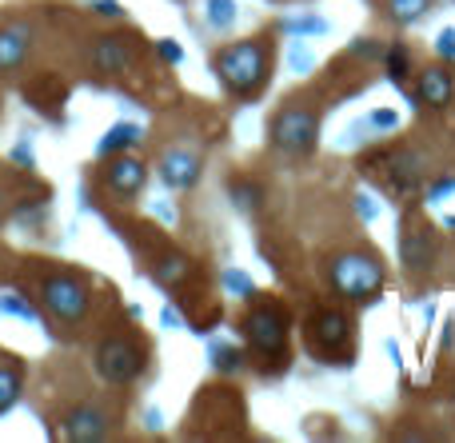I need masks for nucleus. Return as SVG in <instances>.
Segmentation results:
<instances>
[{"label": "nucleus", "mask_w": 455, "mask_h": 443, "mask_svg": "<svg viewBox=\"0 0 455 443\" xmlns=\"http://www.w3.org/2000/svg\"><path fill=\"white\" fill-rule=\"evenodd\" d=\"M243 328V344H248L251 360L259 368H272V372H283L291 356V312L288 304L272 300V296H259L240 320Z\"/></svg>", "instance_id": "1"}, {"label": "nucleus", "mask_w": 455, "mask_h": 443, "mask_svg": "<svg viewBox=\"0 0 455 443\" xmlns=\"http://www.w3.org/2000/svg\"><path fill=\"white\" fill-rule=\"evenodd\" d=\"M212 68L220 76V84L240 100H251L267 88L275 68V40L272 36H251V40H235V44L220 48L212 56Z\"/></svg>", "instance_id": "2"}, {"label": "nucleus", "mask_w": 455, "mask_h": 443, "mask_svg": "<svg viewBox=\"0 0 455 443\" xmlns=\"http://www.w3.org/2000/svg\"><path fill=\"white\" fill-rule=\"evenodd\" d=\"M328 284L336 296H344V300L352 304H371L379 300V292H384V260H379L376 252H368V248H344V252L328 256Z\"/></svg>", "instance_id": "3"}, {"label": "nucleus", "mask_w": 455, "mask_h": 443, "mask_svg": "<svg viewBox=\"0 0 455 443\" xmlns=\"http://www.w3.org/2000/svg\"><path fill=\"white\" fill-rule=\"evenodd\" d=\"M304 348L320 364H352L355 352V328L344 308H315L304 320Z\"/></svg>", "instance_id": "4"}, {"label": "nucleus", "mask_w": 455, "mask_h": 443, "mask_svg": "<svg viewBox=\"0 0 455 443\" xmlns=\"http://www.w3.org/2000/svg\"><path fill=\"white\" fill-rule=\"evenodd\" d=\"M267 140L291 160H307L320 144V108L307 100H288L267 124Z\"/></svg>", "instance_id": "5"}, {"label": "nucleus", "mask_w": 455, "mask_h": 443, "mask_svg": "<svg viewBox=\"0 0 455 443\" xmlns=\"http://www.w3.org/2000/svg\"><path fill=\"white\" fill-rule=\"evenodd\" d=\"M40 300H44V308L52 312L60 324H80L88 304H92V292H88V284L76 276H48L44 288H40Z\"/></svg>", "instance_id": "6"}, {"label": "nucleus", "mask_w": 455, "mask_h": 443, "mask_svg": "<svg viewBox=\"0 0 455 443\" xmlns=\"http://www.w3.org/2000/svg\"><path fill=\"white\" fill-rule=\"evenodd\" d=\"M96 372L108 384H132L144 372V352L140 344L124 340V336H112L96 348Z\"/></svg>", "instance_id": "7"}, {"label": "nucleus", "mask_w": 455, "mask_h": 443, "mask_svg": "<svg viewBox=\"0 0 455 443\" xmlns=\"http://www.w3.org/2000/svg\"><path fill=\"white\" fill-rule=\"evenodd\" d=\"M440 256V232L432 228L427 220L419 216H408L403 224V236H400V260L408 272H427Z\"/></svg>", "instance_id": "8"}, {"label": "nucleus", "mask_w": 455, "mask_h": 443, "mask_svg": "<svg viewBox=\"0 0 455 443\" xmlns=\"http://www.w3.org/2000/svg\"><path fill=\"white\" fill-rule=\"evenodd\" d=\"M144 180H148V168H144L136 156H116L108 168H104V188H108L116 200H124V204L140 196Z\"/></svg>", "instance_id": "9"}, {"label": "nucleus", "mask_w": 455, "mask_h": 443, "mask_svg": "<svg viewBox=\"0 0 455 443\" xmlns=\"http://www.w3.org/2000/svg\"><path fill=\"white\" fill-rule=\"evenodd\" d=\"M200 172H204V160L188 148H168L164 156H160V180L172 192H188L192 184L200 180Z\"/></svg>", "instance_id": "10"}, {"label": "nucleus", "mask_w": 455, "mask_h": 443, "mask_svg": "<svg viewBox=\"0 0 455 443\" xmlns=\"http://www.w3.org/2000/svg\"><path fill=\"white\" fill-rule=\"evenodd\" d=\"M451 96H455V76L443 68V64H427V68H419V76H416V100L424 104V108L443 112L451 104Z\"/></svg>", "instance_id": "11"}, {"label": "nucleus", "mask_w": 455, "mask_h": 443, "mask_svg": "<svg viewBox=\"0 0 455 443\" xmlns=\"http://www.w3.org/2000/svg\"><path fill=\"white\" fill-rule=\"evenodd\" d=\"M64 436L76 439V443H88V439H104L108 436V415L92 404H80L76 412H68L64 420Z\"/></svg>", "instance_id": "12"}, {"label": "nucleus", "mask_w": 455, "mask_h": 443, "mask_svg": "<svg viewBox=\"0 0 455 443\" xmlns=\"http://www.w3.org/2000/svg\"><path fill=\"white\" fill-rule=\"evenodd\" d=\"M32 48V32L24 24H4L0 28V72H16Z\"/></svg>", "instance_id": "13"}, {"label": "nucleus", "mask_w": 455, "mask_h": 443, "mask_svg": "<svg viewBox=\"0 0 455 443\" xmlns=\"http://www.w3.org/2000/svg\"><path fill=\"white\" fill-rule=\"evenodd\" d=\"M92 64L100 72H108V76H116V72H124L132 64V48L124 44V36H100L92 48Z\"/></svg>", "instance_id": "14"}, {"label": "nucleus", "mask_w": 455, "mask_h": 443, "mask_svg": "<svg viewBox=\"0 0 455 443\" xmlns=\"http://www.w3.org/2000/svg\"><path fill=\"white\" fill-rule=\"evenodd\" d=\"M136 140H140V128L136 124H116L100 144H96V156H112V152L128 148V144H136Z\"/></svg>", "instance_id": "15"}, {"label": "nucleus", "mask_w": 455, "mask_h": 443, "mask_svg": "<svg viewBox=\"0 0 455 443\" xmlns=\"http://www.w3.org/2000/svg\"><path fill=\"white\" fill-rule=\"evenodd\" d=\"M432 8V0H387V16L395 24H416Z\"/></svg>", "instance_id": "16"}, {"label": "nucleus", "mask_w": 455, "mask_h": 443, "mask_svg": "<svg viewBox=\"0 0 455 443\" xmlns=\"http://www.w3.org/2000/svg\"><path fill=\"white\" fill-rule=\"evenodd\" d=\"M188 272H192V264L184 260V256H164V260L156 264V280H160V284H164V288L180 284V280L188 276Z\"/></svg>", "instance_id": "17"}, {"label": "nucleus", "mask_w": 455, "mask_h": 443, "mask_svg": "<svg viewBox=\"0 0 455 443\" xmlns=\"http://www.w3.org/2000/svg\"><path fill=\"white\" fill-rule=\"evenodd\" d=\"M16 396H20V372L16 368H0V412H8L16 404Z\"/></svg>", "instance_id": "18"}, {"label": "nucleus", "mask_w": 455, "mask_h": 443, "mask_svg": "<svg viewBox=\"0 0 455 443\" xmlns=\"http://www.w3.org/2000/svg\"><path fill=\"white\" fill-rule=\"evenodd\" d=\"M408 48L403 44H395V48H387V76L395 80V84H403V80H408Z\"/></svg>", "instance_id": "19"}, {"label": "nucleus", "mask_w": 455, "mask_h": 443, "mask_svg": "<svg viewBox=\"0 0 455 443\" xmlns=\"http://www.w3.org/2000/svg\"><path fill=\"white\" fill-rule=\"evenodd\" d=\"M208 20H212L216 28H228V24L235 20V4L232 0H208Z\"/></svg>", "instance_id": "20"}, {"label": "nucleus", "mask_w": 455, "mask_h": 443, "mask_svg": "<svg viewBox=\"0 0 455 443\" xmlns=\"http://www.w3.org/2000/svg\"><path fill=\"white\" fill-rule=\"evenodd\" d=\"M0 308H4V312H16V316H24V320L36 316V312H32V304H20V300H0Z\"/></svg>", "instance_id": "21"}, {"label": "nucleus", "mask_w": 455, "mask_h": 443, "mask_svg": "<svg viewBox=\"0 0 455 443\" xmlns=\"http://www.w3.org/2000/svg\"><path fill=\"white\" fill-rule=\"evenodd\" d=\"M440 56H455V32H440Z\"/></svg>", "instance_id": "22"}, {"label": "nucleus", "mask_w": 455, "mask_h": 443, "mask_svg": "<svg viewBox=\"0 0 455 443\" xmlns=\"http://www.w3.org/2000/svg\"><path fill=\"white\" fill-rule=\"evenodd\" d=\"M160 52H164V60H180V44H172V40H160Z\"/></svg>", "instance_id": "23"}, {"label": "nucleus", "mask_w": 455, "mask_h": 443, "mask_svg": "<svg viewBox=\"0 0 455 443\" xmlns=\"http://www.w3.org/2000/svg\"><path fill=\"white\" fill-rule=\"evenodd\" d=\"M96 12H104V16H120V4H116V0H96Z\"/></svg>", "instance_id": "24"}, {"label": "nucleus", "mask_w": 455, "mask_h": 443, "mask_svg": "<svg viewBox=\"0 0 455 443\" xmlns=\"http://www.w3.org/2000/svg\"><path fill=\"white\" fill-rule=\"evenodd\" d=\"M371 120H376V124H395V116H392V112H376V116H371Z\"/></svg>", "instance_id": "25"}]
</instances>
